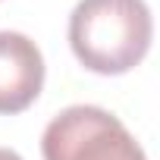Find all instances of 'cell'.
Segmentation results:
<instances>
[{"mask_svg": "<svg viewBox=\"0 0 160 160\" xmlns=\"http://www.w3.org/2000/svg\"><path fill=\"white\" fill-rule=\"evenodd\" d=\"M154 38L144 0H78L69 16V47L75 60L98 75L135 69Z\"/></svg>", "mask_w": 160, "mask_h": 160, "instance_id": "cell-1", "label": "cell"}, {"mask_svg": "<svg viewBox=\"0 0 160 160\" xmlns=\"http://www.w3.org/2000/svg\"><path fill=\"white\" fill-rule=\"evenodd\" d=\"M44 160H148L132 132L104 107L75 104L57 113L41 135Z\"/></svg>", "mask_w": 160, "mask_h": 160, "instance_id": "cell-2", "label": "cell"}, {"mask_svg": "<svg viewBox=\"0 0 160 160\" xmlns=\"http://www.w3.org/2000/svg\"><path fill=\"white\" fill-rule=\"evenodd\" d=\"M44 88V57L22 32H0V113L28 110Z\"/></svg>", "mask_w": 160, "mask_h": 160, "instance_id": "cell-3", "label": "cell"}, {"mask_svg": "<svg viewBox=\"0 0 160 160\" xmlns=\"http://www.w3.org/2000/svg\"><path fill=\"white\" fill-rule=\"evenodd\" d=\"M0 160H22L16 151H10V148H0Z\"/></svg>", "mask_w": 160, "mask_h": 160, "instance_id": "cell-4", "label": "cell"}]
</instances>
